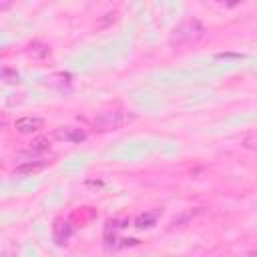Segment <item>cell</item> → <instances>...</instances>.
<instances>
[{
    "mask_svg": "<svg viewBox=\"0 0 257 257\" xmlns=\"http://www.w3.org/2000/svg\"><path fill=\"white\" fill-rule=\"evenodd\" d=\"M205 36V26L197 18H187L181 24H177L171 32V44L183 46V44H193Z\"/></svg>",
    "mask_w": 257,
    "mask_h": 257,
    "instance_id": "obj_1",
    "label": "cell"
},
{
    "mask_svg": "<svg viewBox=\"0 0 257 257\" xmlns=\"http://www.w3.org/2000/svg\"><path fill=\"white\" fill-rule=\"evenodd\" d=\"M126 120H128V116L122 110H102L94 116L92 122L98 131H114V128H120Z\"/></svg>",
    "mask_w": 257,
    "mask_h": 257,
    "instance_id": "obj_2",
    "label": "cell"
},
{
    "mask_svg": "<svg viewBox=\"0 0 257 257\" xmlns=\"http://www.w3.org/2000/svg\"><path fill=\"white\" fill-rule=\"evenodd\" d=\"M44 126V118L40 116H20L16 122H14V128L22 135H28V133H36Z\"/></svg>",
    "mask_w": 257,
    "mask_h": 257,
    "instance_id": "obj_3",
    "label": "cell"
},
{
    "mask_svg": "<svg viewBox=\"0 0 257 257\" xmlns=\"http://www.w3.org/2000/svg\"><path fill=\"white\" fill-rule=\"evenodd\" d=\"M54 137L58 141H64V143H80L86 139V133L82 128H76V126H60L54 131Z\"/></svg>",
    "mask_w": 257,
    "mask_h": 257,
    "instance_id": "obj_4",
    "label": "cell"
},
{
    "mask_svg": "<svg viewBox=\"0 0 257 257\" xmlns=\"http://www.w3.org/2000/svg\"><path fill=\"white\" fill-rule=\"evenodd\" d=\"M70 235H72V227H70V223L58 219V221L54 223V227H52V237H54V241H56L58 245H64V243L70 239Z\"/></svg>",
    "mask_w": 257,
    "mask_h": 257,
    "instance_id": "obj_5",
    "label": "cell"
},
{
    "mask_svg": "<svg viewBox=\"0 0 257 257\" xmlns=\"http://www.w3.org/2000/svg\"><path fill=\"white\" fill-rule=\"evenodd\" d=\"M46 167V161H42V159H30V161H22L18 167H16V173L18 175H28V173H36V171H40V169H44Z\"/></svg>",
    "mask_w": 257,
    "mask_h": 257,
    "instance_id": "obj_6",
    "label": "cell"
},
{
    "mask_svg": "<svg viewBox=\"0 0 257 257\" xmlns=\"http://www.w3.org/2000/svg\"><path fill=\"white\" fill-rule=\"evenodd\" d=\"M157 217H159V213H155V211L141 213V215H137V219H135V227H139V229H149V227L157 225Z\"/></svg>",
    "mask_w": 257,
    "mask_h": 257,
    "instance_id": "obj_7",
    "label": "cell"
},
{
    "mask_svg": "<svg viewBox=\"0 0 257 257\" xmlns=\"http://www.w3.org/2000/svg\"><path fill=\"white\" fill-rule=\"evenodd\" d=\"M118 20V12H106V14H102L98 20H96V28L98 30H104V28H108V26H112L114 22Z\"/></svg>",
    "mask_w": 257,
    "mask_h": 257,
    "instance_id": "obj_8",
    "label": "cell"
},
{
    "mask_svg": "<svg viewBox=\"0 0 257 257\" xmlns=\"http://www.w3.org/2000/svg\"><path fill=\"white\" fill-rule=\"evenodd\" d=\"M48 147H50V143H48L46 137H36V139L30 143V151H32V153H44V151H48Z\"/></svg>",
    "mask_w": 257,
    "mask_h": 257,
    "instance_id": "obj_9",
    "label": "cell"
},
{
    "mask_svg": "<svg viewBox=\"0 0 257 257\" xmlns=\"http://www.w3.org/2000/svg\"><path fill=\"white\" fill-rule=\"evenodd\" d=\"M28 48H30L28 52H30L32 56H36V58H42V56H46V54L50 52V48H48L46 44H40V42H32Z\"/></svg>",
    "mask_w": 257,
    "mask_h": 257,
    "instance_id": "obj_10",
    "label": "cell"
},
{
    "mask_svg": "<svg viewBox=\"0 0 257 257\" xmlns=\"http://www.w3.org/2000/svg\"><path fill=\"white\" fill-rule=\"evenodd\" d=\"M241 145H243L245 149H249V151H255V149H257V135H255V131H251V133L241 141Z\"/></svg>",
    "mask_w": 257,
    "mask_h": 257,
    "instance_id": "obj_11",
    "label": "cell"
},
{
    "mask_svg": "<svg viewBox=\"0 0 257 257\" xmlns=\"http://www.w3.org/2000/svg\"><path fill=\"white\" fill-rule=\"evenodd\" d=\"M199 213H203V209H197V211H187V213H183L181 217H175L171 225H175V227H177V225H181V223H185V221H189L191 217H195V215H199Z\"/></svg>",
    "mask_w": 257,
    "mask_h": 257,
    "instance_id": "obj_12",
    "label": "cell"
},
{
    "mask_svg": "<svg viewBox=\"0 0 257 257\" xmlns=\"http://www.w3.org/2000/svg\"><path fill=\"white\" fill-rule=\"evenodd\" d=\"M128 225V219H110L108 223H106V231H116V229H124Z\"/></svg>",
    "mask_w": 257,
    "mask_h": 257,
    "instance_id": "obj_13",
    "label": "cell"
},
{
    "mask_svg": "<svg viewBox=\"0 0 257 257\" xmlns=\"http://www.w3.org/2000/svg\"><path fill=\"white\" fill-rule=\"evenodd\" d=\"M0 257H14L12 251H0Z\"/></svg>",
    "mask_w": 257,
    "mask_h": 257,
    "instance_id": "obj_14",
    "label": "cell"
},
{
    "mask_svg": "<svg viewBox=\"0 0 257 257\" xmlns=\"http://www.w3.org/2000/svg\"><path fill=\"white\" fill-rule=\"evenodd\" d=\"M4 124H6V116L0 112V126H4Z\"/></svg>",
    "mask_w": 257,
    "mask_h": 257,
    "instance_id": "obj_15",
    "label": "cell"
},
{
    "mask_svg": "<svg viewBox=\"0 0 257 257\" xmlns=\"http://www.w3.org/2000/svg\"><path fill=\"white\" fill-rule=\"evenodd\" d=\"M249 257H255V253H253V251H251V253H249Z\"/></svg>",
    "mask_w": 257,
    "mask_h": 257,
    "instance_id": "obj_16",
    "label": "cell"
}]
</instances>
